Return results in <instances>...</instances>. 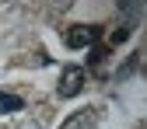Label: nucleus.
I'll list each match as a JSON object with an SVG mask.
<instances>
[{
	"label": "nucleus",
	"mask_w": 147,
	"mask_h": 129,
	"mask_svg": "<svg viewBox=\"0 0 147 129\" xmlns=\"http://www.w3.org/2000/svg\"><path fill=\"white\" fill-rule=\"evenodd\" d=\"M95 39H98V28H91V25H74L67 31V45L70 49H88Z\"/></svg>",
	"instance_id": "f03ea898"
},
{
	"label": "nucleus",
	"mask_w": 147,
	"mask_h": 129,
	"mask_svg": "<svg viewBox=\"0 0 147 129\" xmlns=\"http://www.w3.org/2000/svg\"><path fill=\"white\" fill-rule=\"evenodd\" d=\"M60 129H98V112L95 108H81V112H74Z\"/></svg>",
	"instance_id": "7ed1b4c3"
},
{
	"label": "nucleus",
	"mask_w": 147,
	"mask_h": 129,
	"mask_svg": "<svg viewBox=\"0 0 147 129\" xmlns=\"http://www.w3.org/2000/svg\"><path fill=\"white\" fill-rule=\"evenodd\" d=\"M116 4H119V11H130V14L140 11V0H116Z\"/></svg>",
	"instance_id": "39448f33"
},
{
	"label": "nucleus",
	"mask_w": 147,
	"mask_h": 129,
	"mask_svg": "<svg viewBox=\"0 0 147 129\" xmlns=\"http://www.w3.org/2000/svg\"><path fill=\"white\" fill-rule=\"evenodd\" d=\"M84 80H88V73H84L81 66H63L60 84H56V94H60V98H77L81 91H84Z\"/></svg>",
	"instance_id": "f257e3e1"
},
{
	"label": "nucleus",
	"mask_w": 147,
	"mask_h": 129,
	"mask_svg": "<svg viewBox=\"0 0 147 129\" xmlns=\"http://www.w3.org/2000/svg\"><path fill=\"white\" fill-rule=\"evenodd\" d=\"M25 108V101L18 98V94H4V91H0V112L4 115H11V112H21Z\"/></svg>",
	"instance_id": "20e7f679"
},
{
	"label": "nucleus",
	"mask_w": 147,
	"mask_h": 129,
	"mask_svg": "<svg viewBox=\"0 0 147 129\" xmlns=\"http://www.w3.org/2000/svg\"><path fill=\"white\" fill-rule=\"evenodd\" d=\"M130 39V28H119V31H112V45H119V42H126Z\"/></svg>",
	"instance_id": "423d86ee"
}]
</instances>
